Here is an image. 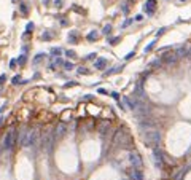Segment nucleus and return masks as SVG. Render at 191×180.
<instances>
[{
    "label": "nucleus",
    "instance_id": "7c9ffc66",
    "mask_svg": "<svg viewBox=\"0 0 191 180\" xmlns=\"http://www.w3.org/2000/svg\"><path fill=\"white\" fill-rule=\"evenodd\" d=\"M56 7H62V0H56Z\"/></svg>",
    "mask_w": 191,
    "mask_h": 180
},
{
    "label": "nucleus",
    "instance_id": "6e6552de",
    "mask_svg": "<svg viewBox=\"0 0 191 180\" xmlns=\"http://www.w3.org/2000/svg\"><path fill=\"white\" fill-rule=\"evenodd\" d=\"M65 131H67V126L65 125H62V123L58 125V126H56V137H58V139L64 137L65 136Z\"/></svg>",
    "mask_w": 191,
    "mask_h": 180
},
{
    "label": "nucleus",
    "instance_id": "dca6fc26",
    "mask_svg": "<svg viewBox=\"0 0 191 180\" xmlns=\"http://www.w3.org/2000/svg\"><path fill=\"white\" fill-rule=\"evenodd\" d=\"M11 83H13V85H19V83H21V85H22V83H27V81H21V77L16 75V77H13V81H11Z\"/></svg>",
    "mask_w": 191,
    "mask_h": 180
},
{
    "label": "nucleus",
    "instance_id": "9d476101",
    "mask_svg": "<svg viewBox=\"0 0 191 180\" xmlns=\"http://www.w3.org/2000/svg\"><path fill=\"white\" fill-rule=\"evenodd\" d=\"M26 61H27V56H26V53H22V54L19 56V58H18V59H16V62H18V64H19V67H22V65H24V64H26Z\"/></svg>",
    "mask_w": 191,
    "mask_h": 180
},
{
    "label": "nucleus",
    "instance_id": "473e14b6",
    "mask_svg": "<svg viewBox=\"0 0 191 180\" xmlns=\"http://www.w3.org/2000/svg\"><path fill=\"white\" fill-rule=\"evenodd\" d=\"M2 123H3V116H0V126H2Z\"/></svg>",
    "mask_w": 191,
    "mask_h": 180
},
{
    "label": "nucleus",
    "instance_id": "f257e3e1",
    "mask_svg": "<svg viewBox=\"0 0 191 180\" xmlns=\"http://www.w3.org/2000/svg\"><path fill=\"white\" fill-rule=\"evenodd\" d=\"M142 139H143V144L147 145V147L156 148V147L159 145V142H161V134H159V131L150 129V131H145V132H143Z\"/></svg>",
    "mask_w": 191,
    "mask_h": 180
},
{
    "label": "nucleus",
    "instance_id": "aec40b11",
    "mask_svg": "<svg viewBox=\"0 0 191 180\" xmlns=\"http://www.w3.org/2000/svg\"><path fill=\"white\" fill-rule=\"evenodd\" d=\"M110 32H111V26H110V24H107V26L104 27V33L107 35V33H110Z\"/></svg>",
    "mask_w": 191,
    "mask_h": 180
},
{
    "label": "nucleus",
    "instance_id": "1a4fd4ad",
    "mask_svg": "<svg viewBox=\"0 0 191 180\" xmlns=\"http://www.w3.org/2000/svg\"><path fill=\"white\" fill-rule=\"evenodd\" d=\"M69 42H70V43H78V32L72 30V32L69 33Z\"/></svg>",
    "mask_w": 191,
    "mask_h": 180
},
{
    "label": "nucleus",
    "instance_id": "ddd939ff",
    "mask_svg": "<svg viewBox=\"0 0 191 180\" xmlns=\"http://www.w3.org/2000/svg\"><path fill=\"white\" fill-rule=\"evenodd\" d=\"M97 37H99V33H97V32H96V30H92V32H91V33H89V35H88L86 38H88V40H89V42H94V40H97Z\"/></svg>",
    "mask_w": 191,
    "mask_h": 180
},
{
    "label": "nucleus",
    "instance_id": "9b49d317",
    "mask_svg": "<svg viewBox=\"0 0 191 180\" xmlns=\"http://www.w3.org/2000/svg\"><path fill=\"white\" fill-rule=\"evenodd\" d=\"M45 56H46V54H45V53H38L37 56H35V58H33V61H32V62H33V65H37L38 62H40V61L45 58Z\"/></svg>",
    "mask_w": 191,
    "mask_h": 180
},
{
    "label": "nucleus",
    "instance_id": "bb28decb",
    "mask_svg": "<svg viewBox=\"0 0 191 180\" xmlns=\"http://www.w3.org/2000/svg\"><path fill=\"white\" fill-rule=\"evenodd\" d=\"M166 30H167V29H166V27H162V29H159V30H158V33H156V35H158V37H159V35H162V33H164Z\"/></svg>",
    "mask_w": 191,
    "mask_h": 180
},
{
    "label": "nucleus",
    "instance_id": "f03ea898",
    "mask_svg": "<svg viewBox=\"0 0 191 180\" xmlns=\"http://www.w3.org/2000/svg\"><path fill=\"white\" fill-rule=\"evenodd\" d=\"M14 142H16V132L11 129V131H8L7 134H5L3 142H2V148L3 150H11L14 147Z\"/></svg>",
    "mask_w": 191,
    "mask_h": 180
},
{
    "label": "nucleus",
    "instance_id": "c85d7f7f",
    "mask_svg": "<svg viewBox=\"0 0 191 180\" xmlns=\"http://www.w3.org/2000/svg\"><path fill=\"white\" fill-rule=\"evenodd\" d=\"M131 22H132V19H126V21H124V24H123V27H127L129 24H131Z\"/></svg>",
    "mask_w": 191,
    "mask_h": 180
},
{
    "label": "nucleus",
    "instance_id": "f3484780",
    "mask_svg": "<svg viewBox=\"0 0 191 180\" xmlns=\"http://www.w3.org/2000/svg\"><path fill=\"white\" fill-rule=\"evenodd\" d=\"M5 80H7V75H0V91H2V88H3V83H5Z\"/></svg>",
    "mask_w": 191,
    "mask_h": 180
},
{
    "label": "nucleus",
    "instance_id": "6ab92c4d",
    "mask_svg": "<svg viewBox=\"0 0 191 180\" xmlns=\"http://www.w3.org/2000/svg\"><path fill=\"white\" fill-rule=\"evenodd\" d=\"M155 43H156L155 40H153V42H151V43L148 45V46H147V48H145V53H150V51H151V49H153V46H155Z\"/></svg>",
    "mask_w": 191,
    "mask_h": 180
},
{
    "label": "nucleus",
    "instance_id": "cd10ccee",
    "mask_svg": "<svg viewBox=\"0 0 191 180\" xmlns=\"http://www.w3.org/2000/svg\"><path fill=\"white\" fill-rule=\"evenodd\" d=\"M96 56H97V54H96V53H91V54H89V56H86V59H96Z\"/></svg>",
    "mask_w": 191,
    "mask_h": 180
},
{
    "label": "nucleus",
    "instance_id": "5701e85b",
    "mask_svg": "<svg viewBox=\"0 0 191 180\" xmlns=\"http://www.w3.org/2000/svg\"><path fill=\"white\" fill-rule=\"evenodd\" d=\"M118 42H120V37H115V38H111V40H110V45H116Z\"/></svg>",
    "mask_w": 191,
    "mask_h": 180
},
{
    "label": "nucleus",
    "instance_id": "20e7f679",
    "mask_svg": "<svg viewBox=\"0 0 191 180\" xmlns=\"http://www.w3.org/2000/svg\"><path fill=\"white\" fill-rule=\"evenodd\" d=\"M153 163H155L156 169H161L164 166V159H162V155L158 148H153Z\"/></svg>",
    "mask_w": 191,
    "mask_h": 180
},
{
    "label": "nucleus",
    "instance_id": "39448f33",
    "mask_svg": "<svg viewBox=\"0 0 191 180\" xmlns=\"http://www.w3.org/2000/svg\"><path fill=\"white\" fill-rule=\"evenodd\" d=\"M155 10H156V0H147V3L143 5V11L148 16H151L155 13Z\"/></svg>",
    "mask_w": 191,
    "mask_h": 180
},
{
    "label": "nucleus",
    "instance_id": "a211bd4d",
    "mask_svg": "<svg viewBox=\"0 0 191 180\" xmlns=\"http://www.w3.org/2000/svg\"><path fill=\"white\" fill-rule=\"evenodd\" d=\"M61 53H62V49H61V48H53L51 49V54H54V56H59Z\"/></svg>",
    "mask_w": 191,
    "mask_h": 180
},
{
    "label": "nucleus",
    "instance_id": "2f4dec72",
    "mask_svg": "<svg viewBox=\"0 0 191 180\" xmlns=\"http://www.w3.org/2000/svg\"><path fill=\"white\" fill-rule=\"evenodd\" d=\"M142 19H143L142 14H137V16H136V21H142Z\"/></svg>",
    "mask_w": 191,
    "mask_h": 180
},
{
    "label": "nucleus",
    "instance_id": "423d86ee",
    "mask_svg": "<svg viewBox=\"0 0 191 180\" xmlns=\"http://www.w3.org/2000/svg\"><path fill=\"white\" fill-rule=\"evenodd\" d=\"M129 177H131V180H143V172L140 171L139 167H132Z\"/></svg>",
    "mask_w": 191,
    "mask_h": 180
},
{
    "label": "nucleus",
    "instance_id": "7ed1b4c3",
    "mask_svg": "<svg viewBox=\"0 0 191 180\" xmlns=\"http://www.w3.org/2000/svg\"><path fill=\"white\" fill-rule=\"evenodd\" d=\"M129 163L132 164V167H139V169H142V164H143V161L137 151H131L129 153Z\"/></svg>",
    "mask_w": 191,
    "mask_h": 180
},
{
    "label": "nucleus",
    "instance_id": "393cba45",
    "mask_svg": "<svg viewBox=\"0 0 191 180\" xmlns=\"http://www.w3.org/2000/svg\"><path fill=\"white\" fill-rule=\"evenodd\" d=\"M14 65H16V59H11L10 61V69H14Z\"/></svg>",
    "mask_w": 191,
    "mask_h": 180
},
{
    "label": "nucleus",
    "instance_id": "a878e982",
    "mask_svg": "<svg viewBox=\"0 0 191 180\" xmlns=\"http://www.w3.org/2000/svg\"><path fill=\"white\" fill-rule=\"evenodd\" d=\"M134 56H136V51H132V53H129V54L126 56V58H124V59L127 61V59H131V58H134Z\"/></svg>",
    "mask_w": 191,
    "mask_h": 180
},
{
    "label": "nucleus",
    "instance_id": "b1692460",
    "mask_svg": "<svg viewBox=\"0 0 191 180\" xmlns=\"http://www.w3.org/2000/svg\"><path fill=\"white\" fill-rule=\"evenodd\" d=\"M78 74H89V72L85 69V67H80V69H78Z\"/></svg>",
    "mask_w": 191,
    "mask_h": 180
},
{
    "label": "nucleus",
    "instance_id": "4be33fe9",
    "mask_svg": "<svg viewBox=\"0 0 191 180\" xmlns=\"http://www.w3.org/2000/svg\"><path fill=\"white\" fill-rule=\"evenodd\" d=\"M65 54L69 56V58H77V53H75V51H70V49H69V51H67Z\"/></svg>",
    "mask_w": 191,
    "mask_h": 180
},
{
    "label": "nucleus",
    "instance_id": "0eeeda50",
    "mask_svg": "<svg viewBox=\"0 0 191 180\" xmlns=\"http://www.w3.org/2000/svg\"><path fill=\"white\" fill-rule=\"evenodd\" d=\"M107 64H108V61H107L105 58H96V62H94V67L97 70H102L107 67Z\"/></svg>",
    "mask_w": 191,
    "mask_h": 180
},
{
    "label": "nucleus",
    "instance_id": "c756f323",
    "mask_svg": "<svg viewBox=\"0 0 191 180\" xmlns=\"http://www.w3.org/2000/svg\"><path fill=\"white\" fill-rule=\"evenodd\" d=\"M77 83H74V81H70V83H65V88H70V86H75Z\"/></svg>",
    "mask_w": 191,
    "mask_h": 180
},
{
    "label": "nucleus",
    "instance_id": "f8f14e48",
    "mask_svg": "<svg viewBox=\"0 0 191 180\" xmlns=\"http://www.w3.org/2000/svg\"><path fill=\"white\" fill-rule=\"evenodd\" d=\"M33 27H35V26H33V22H27V26H26V32H24V37H26V35H29L30 32H33Z\"/></svg>",
    "mask_w": 191,
    "mask_h": 180
},
{
    "label": "nucleus",
    "instance_id": "412c9836",
    "mask_svg": "<svg viewBox=\"0 0 191 180\" xmlns=\"http://www.w3.org/2000/svg\"><path fill=\"white\" fill-rule=\"evenodd\" d=\"M64 67H65L67 70H72V69H74V64H72V62H65V64H64Z\"/></svg>",
    "mask_w": 191,
    "mask_h": 180
},
{
    "label": "nucleus",
    "instance_id": "2eb2a0df",
    "mask_svg": "<svg viewBox=\"0 0 191 180\" xmlns=\"http://www.w3.org/2000/svg\"><path fill=\"white\" fill-rule=\"evenodd\" d=\"M19 8H21V13L24 14V16H27V13H29V10H27V5H26V3H19Z\"/></svg>",
    "mask_w": 191,
    "mask_h": 180
},
{
    "label": "nucleus",
    "instance_id": "4468645a",
    "mask_svg": "<svg viewBox=\"0 0 191 180\" xmlns=\"http://www.w3.org/2000/svg\"><path fill=\"white\" fill-rule=\"evenodd\" d=\"M51 38H53V35H51L49 32H43V33H42V40H45V42H49Z\"/></svg>",
    "mask_w": 191,
    "mask_h": 180
}]
</instances>
